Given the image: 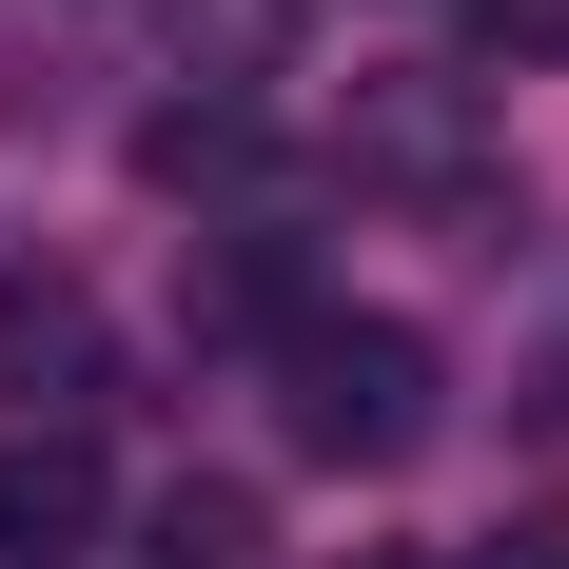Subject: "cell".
Segmentation results:
<instances>
[{"label": "cell", "instance_id": "cell-7", "mask_svg": "<svg viewBox=\"0 0 569 569\" xmlns=\"http://www.w3.org/2000/svg\"><path fill=\"white\" fill-rule=\"evenodd\" d=\"M471 40H491V59L530 79V59H569V0H471Z\"/></svg>", "mask_w": 569, "mask_h": 569}, {"label": "cell", "instance_id": "cell-2", "mask_svg": "<svg viewBox=\"0 0 569 569\" xmlns=\"http://www.w3.org/2000/svg\"><path fill=\"white\" fill-rule=\"evenodd\" d=\"M158 59H177V99L138 118V177H217L256 138V99H276V59H295V0H177Z\"/></svg>", "mask_w": 569, "mask_h": 569}, {"label": "cell", "instance_id": "cell-6", "mask_svg": "<svg viewBox=\"0 0 569 569\" xmlns=\"http://www.w3.org/2000/svg\"><path fill=\"white\" fill-rule=\"evenodd\" d=\"M276 530H256V491H217V471H177L158 491V530H138V569H256Z\"/></svg>", "mask_w": 569, "mask_h": 569}, {"label": "cell", "instance_id": "cell-4", "mask_svg": "<svg viewBox=\"0 0 569 569\" xmlns=\"http://www.w3.org/2000/svg\"><path fill=\"white\" fill-rule=\"evenodd\" d=\"M0 393H20V432L99 412V295L79 276H0Z\"/></svg>", "mask_w": 569, "mask_h": 569}, {"label": "cell", "instance_id": "cell-1", "mask_svg": "<svg viewBox=\"0 0 569 569\" xmlns=\"http://www.w3.org/2000/svg\"><path fill=\"white\" fill-rule=\"evenodd\" d=\"M256 373H276V432H295L315 471H412V452H432V393H452L412 315H335V295H315Z\"/></svg>", "mask_w": 569, "mask_h": 569}, {"label": "cell", "instance_id": "cell-3", "mask_svg": "<svg viewBox=\"0 0 569 569\" xmlns=\"http://www.w3.org/2000/svg\"><path fill=\"white\" fill-rule=\"evenodd\" d=\"M335 177H353V197H412V217H471V197H491V118H471V79H353Z\"/></svg>", "mask_w": 569, "mask_h": 569}, {"label": "cell", "instance_id": "cell-8", "mask_svg": "<svg viewBox=\"0 0 569 569\" xmlns=\"http://www.w3.org/2000/svg\"><path fill=\"white\" fill-rule=\"evenodd\" d=\"M471 569H569V491H550V511H511V530H491Z\"/></svg>", "mask_w": 569, "mask_h": 569}, {"label": "cell", "instance_id": "cell-9", "mask_svg": "<svg viewBox=\"0 0 569 569\" xmlns=\"http://www.w3.org/2000/svg\"><path fill=\"white\" fill-rule=\"evenodd\" d=\"M353 569H432V550H353Z\"/></svg>", "mask_w": 569, "mask_h": 569}, {"label": "cell", "instance_id": "cell-5", "mask_svg": "<svg viewBox=\"0 0 569 569\" xmlns=\"http://www.w3.org/2000/svg\"><path fill=\"white\" fill-rule=\"evenodd\" d=\"M99 432H0V569H79L99 550Z\"/></svg>", "mask_w": 569, "mask_h": 569}]
</instances>
